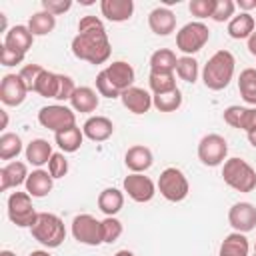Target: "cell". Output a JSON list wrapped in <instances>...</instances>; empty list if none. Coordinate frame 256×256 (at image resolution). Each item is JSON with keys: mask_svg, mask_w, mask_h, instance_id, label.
<instances>
[{"mask_svg": "<svg viewBox=\"0 0 256 256\" xmlns=\"http://www.w3.org/2000/svg\"><path fill=\"white\" fill-rule=\"evenodd\" d=\"M104 70H106L108 78L112 80V84L120 90V94H122L124 90H128V88H132V86H134L136 72H134L132 64H128L126 60H116V62L108 64Z\"/></svg>", "mask_w": 256, "mask_h": 256, "instance_id": "e0dca14e", "label": "cell"}, {"mask_svg": "<svg viewBox=\"0 0 256 256\" xmlns=\"http://www.w3.org/2000/svg\"><path fill=\"white\" fill-rule=\"evenodd\" d=\"M82 132H84V138H88L92 142H106L114 134V124H112L110 118L96 114V116H90L84 122Z\"/></svg>", "mask_w": 256, "mask_h": 256, "instance_id": "d6986e66", "label": "cell"}, {"mask_svg": "<svg viewBox=\"0 0 256 256\" xmlns=\"http://www.w3.org/2000/svg\"><path fill=\"white\" fill-rule=\"evenodd\" d=\"M228 156V142L220 134H206L198 142V160L204 166H220L226 162Z\"/></svg>", "mask_w": 256, "mask_h": 256, "instance_id": "ba28073f", "label": "cell"}, {"mask_svg": "<svg viewBox=\"0 0 256 256\" xmlns=\"http://www.w3.org/2000/svg\"><path fill=\"white\" fill-rule=\"evenodd\" d=\"M72 8L70 0H42V10L50 12L52 16H60Z\"/></svg>", "mask_w": 256, "mask_h": 256, "instance_id": "f6af8a7d", "label": "cell"}, {"mask_svg": "<svg viewBox=\"0 0 256 256\" xmlns=\"http://www.w3.org/2000/svg\"><path fill=\"white\" fill-rule=\"evenodd\" d=\"M148 84H150L152 94H164V92H170V90L178 88L174 72H150L148 74Z\"/></svg>", "mask_w": 256, "mask_h": 256, "instance_id": "d6a6232c", "label": "cell"}, {"mask_svg": "<svg viewBox=\"0 0 256 256\" xmlns=\"http://www.w3.org/2000/svg\"><path fill=\"white\" fill-rule=\"evenodd\" d=\"M70 48H72V54L78 60H84V62H90V64H104L110 58V52H112L106 28L78 32L72 38Z\"/></svg>", "mask_w": 256, "mask_h": 256, "instance_id": "6da1fadb", "label": "cell"}, {"mask_svg": "<svg viewBox=\"0 0 256 256\" xmlns=\"http://www.w3.org/2000/svg\"><path fill=\"white\" fill-rule=\"evenodd\" d=\"M8 218L18 228H32L38 212L34 210L32 196L28 192H12L8 196Z\"/></svg>", "mask_w": 256, "mask_h": 256, "instance_id": "52a82bcc", "label": "cell"}, {"mask_svg": "<svg viewBox=\"0 0 256 256\" xmlns=\"http://www.w3.org/2000/svg\"><path fill=\"white\" fill-rule=\"evenodd\" d=\"M96 28H104V22H102L98 16L86 14V16H82L80 22H78V32H84V30H96Z\"/></svg>", "mask_w": 256, "mask_h": 256, "instance_id": "7dc6e473", "label": "cell"}, {"mask_svg": "<svg viewBox=\"0 0 256 256\" xmlns=\"http://www.w3.org/2000/svg\"><path fill=\"white\" fill-rule=\"evenodd\" d=\"M96 92L104 98H120V90L112 84V80L108 78L106 70H100L96 74Z\"/></svg>", "mask_w": 256, "mask_h": 256, "instance_id": "74e56055", "label": "cell"}, {"mask_svg": "<svg viewBox=\"0 0 256 256\" xmlns=\"http://www.w3.org/2000/svg\"><path fill=\"white\" fill-rule=\"evenodd\" d=\"M0 256H16L12 250H0Z\"/></svg>", "mask_w": 256, "mask_h": 256, "instance_id": "9f6ffc18", "label": "cell"}, {"mask_svg": "<svg viewBox=\"0 0 256 256\" xmlns=\"http://www.w3.org/2000/svg\"><path fill=\"white\" fill-rule=\"evenodd\" d=\"M72 236L76 242L86 246H98L102 244V220H96L92 214H78L72 220Z\"/></svg>", "mask_w": 256, "mask_h": 256, "instance_id": "30bf717a", "label": "cell"}, {"mask_svg": "<svg viewBox=\"0 0 256 256\" xmlns=\"http://www.w3.org/2000/svg\"><path fill=\"white\" fill-rule=\"evenodd\" d=\"M74 90H76L74 80H72L70 76H66V74H58V84H56L54 100H58V102H66V100H68V102H70Z\"/></svg>", "mask_w": 256, "mask_h": 256, "instance_id": "ab89813d", "label": "cell"}, {"mask_svg": "<svg viewBox=\"0 0 256 256\" xmlns=\"http://www.w3.org/2000/svg\"><path fill=\"white\" fill-rule=\"evenodd\" d=\"M0 114H2V128H6L8 126V114L4 110H0Z\"/></svg>", "mask_w": 256, "mask_h": 256, "instance_id": "11a10c76", "label": "cell"}, {"mask_svg": "<svg viewBox=\"0 0 256 256\" xmlns=\"http://www.w3.org/2000/svg\"><path fill=\"white\" fill-rule=\"evenodd\" d=\"M38 122H40V126H44V128H48L56 134L64 128L76 126V114L66 104H50V106L40 108Z\"/></svg>", "mask_w": 256, "mask_h": 256, "instance_id": "9c48e42d", "label": "cell"}, {"mask_svg": "<svg viewBox=\"0 0 256 256\" xmlns=\"http://www.w3.org/2000/svg\"><path fill=\"white\" fill-rule=\"evenodd\" d=\"M216 8V0H192L188 4V10L196 18H212Z\"/></svg>", "mask_w": 256, "mask_h": 256, "instance_id": "7bdbcfd3", "label": "cell"}, {"mask_svg": "<svg viewBox=\"0 0 256 256\" xmlns=\"http://www.w3.org/2000/svg\"><path fill=\"white\" fill-rule=\"evenodd\" d=\"M24 154H26L28 164L40 168V166H44V164L50 162V158H52L54 152H52V144H50L48 140H44V138H34V140H30V142L26 144Z\"/></svg>", "mask_w": 256, "mask_h": 256, "instance_id": "603a6c76", "label": "cell"}, {"mask_svg": "<svg viewBox=\"0 0 256 256\" xmlns=\"http://www.w3.org/2000/svg\"><path fill=\"white\" fill-rule=\"evenodd\" d=\"M20 152H22V138L14 132H4L0 136V158L12 162V158H16Z\"/></svg>", "mask_w": 256, "mask_h": 256, "instance_id": "836d02e7", "label": "cell"}, {"mask_svg": "<svg viewBox=\"0 0 256 256\" xmlns=\"http://www.w3.org/2000/svg\"><path fill=\"white\" fill-rule=\"evenodd\" d=\"M228 224L234 232L248 234L256 228V206L250 202H236L228 210Z\"/></svg>", "mask_w": 256, "mask_h": 256, "instance_id": "7c38bea8", "label": "cell"}, {"mask_svg": "<svg viewBox=\"0 0 256 256\" xmlns=\"http://www.w3.org/2000/svg\"><path fill=\"white\" fill-rule=\"evenodd\" d=\"M224 182L236 192H252L256 188V170L242 158H226L222 164Z\"/></svg>", "mask_w": 256, "mask_h": 256, "instance_id": "277c9868", "label": "cell"}, {"mask_svg": "<svg viewBox=\"0 0 256 256\" xmlns=\"http://www.w3.org/2000/svg\"><path fill=\"white\" fill-rule=\"evenodd\" d=\"M244 114H246V108L244 106H228L226 110H224V114H222V118H224V122L228 124V126H232V128H238V130H242V122H244Z\"/></svg>", "mask_w": 256, "mask_h": 256, "instance_id": "ee69618b", "label": "cell"}, {"mask_svg": "<svg viewBox=\"0 0 256 256\" xmlns=\"http://www.w3.org/2000/svg\"><path fill=\"white\" fill-rule=\"evenodd\" d=\"M254 254H256V244H254Z\"/></svg>", "mask_w": 256, "mask_h": 256, "instance_id": "6f0895ef", "label": "cell"}, {"mask_svg": "<svg viewBox=\"0 0 256 256\" xmlns=\"http://www.w3.org/2000/svg\"><path fill=\"white\" fill-rule=\"evenodd\" d=\"M24 56H26V54L14 52V50H10V48L4 46V44L0 46V62H2V66H16V64H22Z\"/></svg>", "mask_w": 256, "mask_h": 256, "instance_id": "bcb514c9", "label": "cell"}, {"mask_svg": "<svg viewBox=\"0 0 256 256\" xmlns=\"http://www.w3.org/2000/svg\"><path fill=\"white\" fill-rule=\"evenodd\" d=\"M234 70H236V58L230 50H218L214 52L208 62L204 64L202 70V82L208 90H224L232 78H234Z\"/></svg>", "mask_w": 256, "mask_h": 256, "instance_id": "7a4b0ae2", "label": "cell"}, {"mask_svg": "<svg viewBox=\"0 0 256 256\" xmlns=\"http://www.w3.org/2000/svg\"><path fill=\"white\" fill-rule=\"evenodd\" d=\"M254 256H256V254H254Z\"/></svg>", "mask_w": 256, "mask_h": 256, "instance_id": "680465c9", "label": "cell"}, {"mask_svg": "<svg viewBox=\"0 0 256 256\" xmlns=\"http://www.w3.org/2000/svg\"><path fill=\"white\" fill-rule=\"evenodd\" d=\"M124 164L130 172H136V174H144L152 164H154V154L148 146H142V144H136V146H130L124 154Z\"/></svg>", "mask_w": 256, "mask_h": 256, "instance_id": "9a60e30c", "label": "cell"}, {"mask_svg": "<svg viewBox=\"0 0 256 256\" xmlns=\"http://www.w3.org/2000/svg\"><path fill=\"white\" fill-rule=\"evenodd\" d=\"M32 238L46 248H58L66 240V226L60 216L52 212H38L36 222L30 228Z\"/></svg>", "mask_w": 256, "mask_h": 256, "instance_id": "3957f363", "label": "cell"}, {"mask_svg": "<svg viewBox=\"0 0 256 256\" xmlns=\"http://www.w3.org/2000/svg\"><path fill=\"white\" fill-rule=\"evenodd\" d=\"M28 256H50V254H48V250H32Z\"/></svg>", "mask_w": 256, "mask_h": 256, "instance_id": "f5cc1de1", "label": "cell"}, {"mask_svg": "<svg viewBox=\"0 0 256 256\" xmlns=\"http://www.w3.org/2000/svg\"><path fill=\"white\" fill-rule=\"evenodd\" d=\"M28 166L26 162H20V160H12L8 162L6 166L0 168V190L6 192L10 188H16L20 184H26V178H28Z\"/></svg>", "mask_w": 256, "mask_h": 256, "instance_id": "2e32d148", "label": "cell"}, {"mask_svg": "<svg viewBox=\"0 0 256 256\" xmlns=\"http://www.w3.org/2000/svg\"><path fill=\"white\" fill-rule=\"evenodd\" d=\"M98 94L96 90H92L90 86H76L72 98H70V106L74 112H82V114H90L98 108Z\"/></svg>", "mask_w": 256, "mask_h": 256, "instance_id": "cb8c5ba5", "label": "cell"}, {"mask_svg": "<svg viewBox=\"0 0 256 256\" xmlns=\"http://www.w3.org/2000/svg\"><path fill=\"white\" fill-rule=\"evenodd\" d=\"M158 192L168 202H182L190 192V184H188L186 174L176 166L164 168L160 172V178H158Z\"/></svg>", "mask_w": 256, "mask_h": 256, "instance_id": "8992f818", "label": "cell"}, {"mask_svg": "<svg viewBox=\"0 0 256 256\" xmlns=\"http://www.w3.org/2000/svg\"><path fill=\"white\" fill-rule=\"evenodd\" d=\"M98 208L106 214V216H116L122 208H124V192L118 188H104L98 194Z\"/></svg>", "mask_w": 256, "mask_h": 256, "instance_id": "4316f807", "label": "cell"}, {"mask_svg": "<svg viewBox=\"0 0 256 256\" xmlns=\"http://www.w3.org/2000/svg\"><path fill=\"white\" fill-rule=\"evenodd\" d=\"M122 232H124V226H122V222L116 216H106L102 220V240L106 244L116 242L122 236Z\"/></svg>", "mask_w": 256, "mask_h": 256, "instance_id": "8d00e7d4", "label": "cell"}, {"mask_svg": "<svg viewBox=\"0 0 256 256\" xmlns=\"http://www.w3.org/2000/svg\"><path fill=\"white\" fill-rule=\"evenodd\" d=\"M56 84H58V74L56 72H50V70H44L36 82V88L34 92L40 94L42 98H54L56 94Z\"/></svg>", "mask_w": 256, "mask_h": 256, "instance_id": "d590c367", "label": "cell"}, {"mask_svg": "<svg viewBox=\"0 0 256 256\" xmlns=\"http://www.w3.org/2000/svg\"><path fill=\"white\" fill-rule=\"evenodd\" d=\"M246 136H248V142H250V144L256 148V130H254V132H248Z\"/></svg>", "mask_w": 256, "mask_h": 256, "instance_id": "816d5d0a", "label": "cell"}, {"mask_svg": "<svg viewBox=\"0 0 256 256\" xmlns=\"http://www.w3.org/2000/svg\"><path fill=\"white\" fill-rule=\"evenodd\" d=\"M28 88L20 74H6L0 82V100L4 106H20L26 100Z\"/></svg>", "mask_w": 256, "mask_h": 256, "instance_id": "4fadbf2b", "label": "cell"}, {"mask_svg": "<svg viewBox=\"0 0 256 256\" xmlns=\"http://www.w3.org/2000/svg\"><path fill=\"white\" fill-rule=\"evenodd\" d=\"M254 28H256V22H254V16L250 12H240V14H236L228 22V34L234 40L250 38L252 32H254Z\"/></svg>", "mask_w": 256, "mask_h": 256, "instance_id": "83f0119b", "label": "cell"}, {"mask_svg": "<svg viewBox=\"0 0 256 256\" xmlns=\"http://www.w3.org/2000/svg\"><path fill=\"white\" fill-rule=\"evenodd\" d=\"M114 256H134V252L132 250H118Z\"/></svg>", "mask_w": 256, "mask_h": 256, "instance_id": "db71d44e", "label": "cell"}, {"mask_svg": "<svg viewBox=\"0 0 256 256\" xmlns=\"http://www.w3.org/2000/svg\"><path fill=\"white\" fill-rule=\"evenodd\" d=\"M208 40H210V30L200 20L188 22L176 32V48L184 56H192V54L200 52L208 44Z\"/></svg>", "mask_w": 256, "mask_h": 256, "instance_id": "5b68a950", "label": "cell"}, {"mask_svg": "<svg viewBox=\"0 0 256 256\" xmlns=\"http://www.w3.org/2000/svg\"><path fill=\"white\" fill-rule=\"evenodd\" d=\"M242 130H244L246 134L256 130V108H246L244 122H242Z\"/></svg>", "mask_w": 256, "mask_h": 256, "instance_id": "c3c4849f", "label": "cell"}, {"mask_svg": "<svg viewBox=\"0 0 256 256\" xmlns=\"http://www.w3.org/2000/svg\"><path fill=\"white\" fill-rule=\"evenodd\" d=\"M32 42H34V34L30 32V28L24 26V24H16V26L8 28V32L4 34V42L2 44L8 46L14 52L26 54L32 48Z\"/></svg>", "mask_w": 256, "mask_h": 256, "instance_id": "ffe728a7", "label": "cell"}, {"mask_svg": "<svg viewBox=\"0 0 256 256\" xmlns=\"http://www.w3.org/2000/svg\"><path fill=\"white\" fill-rule=\"evenodd\" d=\"M248 252H250V242L242 232H230L228 236H224L218 248V256H248Z\"/></svg>", "mask_w": 256, "mask_h": 256, "instance_id": "d4e9b609", "label": "cell"}, {"mask_svg": "<svg viewBox=\"0 0 256 256\" xmlns=\"http://www.w3.org/2000/svg\"><path fill=\"white\" fill-rule=\"evenodd\" d=\"M148 26L156 36H168L176 30V16L170 8L158 6L148 14Z\"/></svg>", "mask_w": 256, "mask_h": 256, "instance_id": "ac0fdd59", "label": "cell"}, {"mask_svg": "<svg viewBox=\"0 0 256 256\" xmlns=\"http://www.w3.org/2000/svg\"><path fill=\"white\" fill-rule=\"evenodd\" d=\"M176 76L188 84H194L198 80V62L194 56H180L176 64Z\"/></svg>", "mask_w": 256, "mask_h": 256, "instance_id": "e575fe53", "label": "cell"}, {"mask_svg": "<svg viewBox=\"0 0 256 256\" xmlns=\"http://www.w3.org/2000/svg\"><path fill=\"white\" fill-rule=\"evenodd\" d=\"M46 68H42L40 64H26V66H22L20 68V78H22V82L26 84V88H28V92H34V88H36V82H38V78H40V74L44 72Z\"/></svg>", "mask_w": 256, "mask_h": 256, "instance_id": "f35d334b", "label": "cell"}, {"mask_svg": "<svg viewBox=\"0 0 256 256\" xmlns=\"http://www.w3.org/2000/svg\"><path fill=\"white\" fill-rule=\"evenodd\" d=\"M238 6L242 8V12H248V10L256 8V0H238Z\"/></svg>", "mask_w": 256, "mask_h": 256, "instance_id": "681fc988", "label": "cell"}, {"mask_svg": "<svg viewBox=\"0 0 256 256\" xmlns=\"http://www.w3.org/2000/svg\"><path fill=\"white\" fill-rule=\"evenodd\" d=\"M48 172L50 176L56 178H64L68 174V158L64 156V152H54L50 162H48Z\"/></svg>", "mask_w": 256, "mask_h": 256, "instance_id": "60d3db41", "label": "cell"}, {"mask_svg": "<svg viewBox=\"0 0 256 256\" xmlns=\"http://www.w3.org/2000/svg\"><path fill=\"white\" fill-rule=\"evenodd\" d=\"M238 92L242 100L256 108V68H244L238 76Z\"/></svg>", "mask_w": 256, "mask_h": 256, "instance_id": "f1b7e54d", "label": "cell"}, {"mask_svg": "<svg viewBox=\"0 0 256 256\" xmlns=\"http://www.w3.org/2000/svg\"><path fill=\"white\" fill-rule=\"evenodd\" d=\"M122 188L124 192L138 204H144V202H150L156 194V184L144 176V174H136V172H130L124 182H122Z\"/></svg>", "mask_w": 256, "mask_h": 256, "instance_id": "8fae6325", "label": "cell"}, {"mask_svg": "<svg viewBox=\"0 0 256 256\" xmlns=\"http://www.w3.org/2000/svg\"><path fill=\"white\" fill-rule=\"evenodd\" d=\"M26 192L32 196V198H44L52 192V186H54V178L50 176L48 170H42V168H36L28 174L26 178Z\"/></svg>", "mask_w": 256, "mask_h": 256, "instance_id": "44dd1931", "label": "cell"}, {"mask_svg": "<svg viewBox=\"0 0 256 256\" xmlns=\"http://www.w3.org/2000/svg\"><path fill=\"white\" fill-rule=\"evenodd\" d=\"M152 106L158 112H176L182 106V92L180 88H174L164 94H152Z\"/></svg>", "mask_w": 256, "mask_h": 256, "instance_id": "1f68e13d", "label": "cell"}, {"mask_svg": "<svg viewBox=\"0 0 256 256\" xmlns=\"http://www.w3.org/2000/svg\"><path fill=\"white\" fill-rule=\"evenodd\" d=\"M26 26L30 28V32L34 36H46V34H50L56 28V16H52L46 10H40V12H34L28 18V24Z\"/></svg>", "mask_w": 256, "mask_h": 256, "instance_id": "f546056e", "label": "cell"}, {"mask_svg": "<svg viewBox=\"0 0 256 256\" xmlns=\"http://www.w3.org/2000/svg\"><path fill=\"white\" fill-rule=\"evenodd\" d=\"M178 58L170 48H160L150 56V72H176Z\"/></svg>", "mask_w": 256, "mask_h": 256, "instance_id": "4dcf8cb0", "label": "cell"}, {"mask_svg": "<svg viewBox=\"0 0 256 256\" xmlns=\"http://www.w3.org/2000/svg\"><path fill=\"white\" fill-rule=\"evenodd\" d=\"M248 52H250L252 56H256V30H254L252 36L248 38Z\"/></svg>", "mask_w": 256, "mask_h": 256, "instance_id": "f907efd6", "label": "cell"}, {"mask_svg": "<svg viewBox=\"0 0 256 256\" xmlns=\"http://www.w3.org/2000/svg\"><path fill=\"white\" fill-rule=\"evenodd\" d=\"M54 140H56L58 148L64 154H72V152L80 150V146L84 142V132L78 126H70V128H64V130L56 132L54 134Z\"/></svg>", "mask_w": 256, "mask_h": 256, "instance_id": "484cf974", "label": "cell"}, {"mask_svg": "<svg viewBox=\"0 0 256 256\" xmlns=\"http://www.w3.org/2000/svg\"><path fill=\"white\" fill-rule=\"evenodd\" d=\"M100 12L110 22H126L134 14V2L132 0H102Z\"/></svg>", "mask_w": 256, "mask_h": 256, "instance_id": "7402d4cb", "label": "cell"}, {"mask_svg": "<svg viewBox=\"0 0 256 256\" xmlns=\"http://www.w3.org/2000/svg\"><path fill=\"white\" fill-rule=\"evenodd\" d=\"M234 10H236V2L232 0H216V8L212 14L214 22H230L234 18Z\"/></svg>", "mask_w": 256, "mask_h": 256, "instance_id": "b9f144b4", "label": "cell"}, {"mask_svg": "<svg viewBox=\"0 0 256 256\" xmlns=\"http://www.w3.org/2000/svg\"><path fill=\"white\" fill-rule=\"evenodd\" d=\"M120 100H122L124 108L130 110L132 114H146L152 108V94L144 88H138V86L124 90L120 94Z\"/></svg>", "mask_w": 256, "mask_h": 256, "instance_id": "5bb4252c", "label": "cell"}]
</instances>
